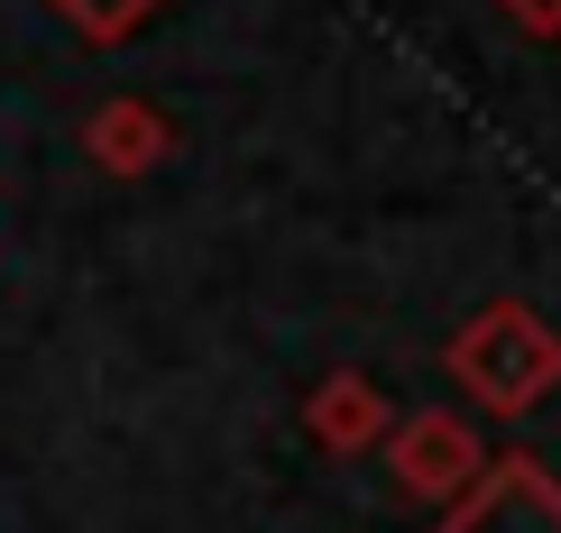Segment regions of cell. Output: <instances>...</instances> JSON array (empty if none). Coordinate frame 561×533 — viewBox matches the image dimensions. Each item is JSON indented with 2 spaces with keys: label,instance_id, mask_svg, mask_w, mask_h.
Returning a JSON list of instances; mask_svg holds the SVG:
<instances>
[{
  "label": "cell",
  "instance_id": "obj_3",
  "mask_svg": "<svg viewBox=\"0 0 561 533\" xmlns=\"http://www.w3.org/2000/svg\"><path fill=\"white\" fill-rule=\"evenodd\" d=\"M396 478H405V488H424V497L470 488V478H479L470 424H460V414H414V424L396 432Z\"/></svg>",
  "mask_w": 561,
  "mask_h": 533
},
{
  "label": "cell",
  "instance_id": "obj_6",
  "mask_svg": "<svg viewBox=\"0 0 561 533\" xmlns=\"http://www.w3.org/2000/svg\"><path fill=\"white\" fill-rule=\"evenodd\" d=\"M56 10L75 19V28H83L92 46H102V37H121V28H138V19H148L157 0H56Z\"/></svg>",
  "mask_w": 561,
  "mask_h": 533
},
{
  "label": "cell",
  "instance_id": "obj_2",
  "mask_svg": "<svg viewBox=\"0 0 561 533\" xmlns=\"http://www.w3.org/2000/svg\"><path fill=\"white\" fill-rule=\"evenodd\" d=\"M442 533H561V488L534 460H497V470H479L470 506H460Z\"/></svg>",
  "mask_w": 561,
  "mask_h": 533
},
{
  "label": "cell",
  "instance_id": "obj_5",
  "mask_svg": "<svg viewBox=\"0 0 561 533\" xmlns=\"http://www.w3.org/2000/svg\"><path fill=\"white\" fill-rule=\"evenodd\" d=\"M378 424H387V405H378V386H368V378H332V386L313 396V432H322L332 451H359Z\"/></svg>",
  "mask_w": 561,
  "mask_h": 533
},
{
  "label": "cell",
  "instance_id": "obj_1",
  "mask_svg": "<svg viewBox=\"0 0 561 533\" xmlns=\"http://www.w3.org/2000/svg\"><path fill=\"white\" fill-rule=\"evenodd\" d=\"M451 378L470 386L488 414H525L543 386H561V340L525 304H488L470 332L451 340Z\"/></svg>",
  "mask_w": 561,
  "mask_h": 533
},
{
  "label": "cell",
  "instance_id": "obj_4",
  "mask_svg": "<svg viewBox=\"0 0 561 533\" xmlns=\"http://www.w3.org/2000/svg\"><path fill=\"white\" fill-rule=\"evenodd\" d=\"M157 148H167V129H157L148 102H102V120H92V157L102 166L138 175V166H157Z\"/></svg>",
  "mask_w": 561,
  "mask_h": 533
},
{
  "label": "cell",
  "instance_id": "obj_7",
  "mask_svg": "<svg viewBox=\"0 0 561 533\" xmlns=\"http://www.w3.org/2000/svg\"><path fill=\"white\" fill-rule=\"evenodd\" d=\"M506 10H516L534 37H561V0H506Z\"/></svg>",
  "mask_w": 561,
  "mask_h": 533
}]
</instances>
